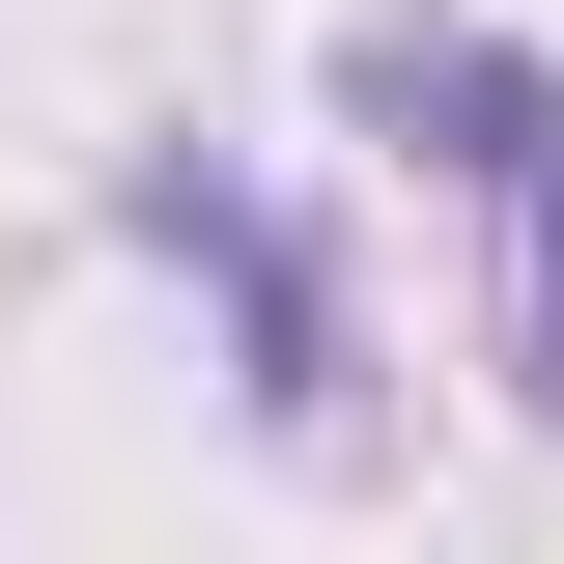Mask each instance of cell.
I'll use <instances>...</instances> for the list:
<instances>
[{"label":"cell","mask_w":564,"mask_h":564,"mask_svg":"<svg viewBox=\"0 0 564 564\" xmlns=\"http://www.w3.org/2000/svg\"><path fill=\"white\" fill-rule=\"evenodd\" d=\"M395 113H452V170L508 198V395L564 423V57H480L452 29V57H395Z\"/></svg>","instance_id":"6da1fadb"}]
</instances>
